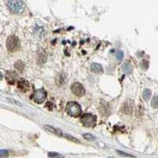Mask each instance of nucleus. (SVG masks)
<instances>
[{"label":"nucleus","mask_w":158,"mask_h":158,"mask_svg":"<svg viewBox=\"0 0 158 158\" xmlns=\"http://www.w3.org/2000/svg\"><path fill=\"white\" fill-rule=\"evenodd\" d=\"M84 138L88 141H94L95 139V137L92 134L89 133H85L83 135Z\"/></svg>","instance_id":"dca6fc26"},{"label":"nucleus","mask_w":158,"mask_h":158,"mask_svg":"<svg viewBox=\"0 0 158 158\" xmlns=\"http://www.w3.org/2000/svg\"><path fill=\"white\" fill-rule=\"evenodd\" d=\"M6 47L8 51L10 52L17 51L20 48V40L16 36H9L6 43Z\"/></svg>","instance_id":"f03ea898"},{"label":"nucleus","mask_w":158,"mask_h":158,"mask_svg":"<svg viewBox=\"0 0 158 158\" xmlns=\"http://www.w3.org/2000/svg\"><path fill=\"white\" fill-rule=\"evenodd\" d=\"M151 106L154 109H158V95L153 98L151 101Z\"/></svg>","instance_id":"4468645a"},{"label":"nucleus","mask_w":158,"mask_h":158,"mask_svg":"<svg viewBox=\"0 0 158 158\" xmlns=\"http://www.w3.org/2000/svg\"><path fill=\"white\" fill-rule=\"evenodd\" d=\"M66 110L68 114L73 117H78L82 113V110L78 103L73 101L67 103Z\"/></svg>","instance_id":"7ed1b4c3"},{"label":"nucleus","mask_w":158,"mask_h":158,"mask_svg":"<svg viewBox=\"0 0 158 158\" xmlns=\"http://www.w3.org/2000/svg\"><path fill=\"white\" fill-rule=\"evenodd\" d=\"M96 117L89 114H84L81 118V122L84 126L87 127H93L95 126Z\"/></svg>","instance_id":"20e7f679"},{"label":"nucleus","mask_w":158,"mask_h":158,"mask_svg":"<svg viewBox=\"0 0 158 158\" xmlns=\"http://www.w3.org/2000/svg\"><path fill=\"white\" fill-rule=\"evenodd\" d=\"M64 135V137H65L68 140L72 141V142L76 143H80V141H79L78 139H77V138L74 137L72 136H70V135H67V134H65V135Z\"/></svg>","instance_id":"f3484780"},{"label":"nucleus","mask_w":158,"mask_h":158,"mask_svg":"<svg viewBox=\"0 0 158 158\" xmlns=\"http://www.w3.org/2000/svg\"><path fill=\"white\" fill-rule=\"evenodd\" d=\"M117 152L121 156H124V157H131V158H135V156H133V155L131 154L127 153L125 152L124 151H121V150H117Z\"/></svg>","instance_id":"6ab92c4d"},{"label":"nucleus","mask_w":158,"mask_h":158,"mask_svg":"<svg viewBox=\"0 0 158 158\" xmlns=\"http://www.w3.org/2000/svg\"><path fill=\"white\" fill-rule=\"evenodd\" d=\"M9 155L8 150L6 149H1L0 150V156L1 158H6Z\"/></svg>","instance_id":"a211bd4d"},{"label":"nucleus","mask_w":158,"mask_h":158,"mask_svg":"<svg viewBox=\"0 0 158 158\" xmlns=\"http://www.w3.org/2000/svg\"><path fill=\"white\" fill-rule=\"evenodd\" d=\"M151 91L150 89H146L143 91V98L146 101H148L151 98Z\"/></svg>","instance_id":"9b49d317"},{"label":"nucleus","mask_w":158,"mask_h":158,"mask_svg":"<svg viewBox=\"0 0 158 158\" xmlns=\"http://www.w3.org/2000/svg\"><path fill=\"white\" fill-rule=\"evenodd\" d=\"M7 99L8 101H9L10 103H12V104L16 105L18 106L19 107H23V106L21 103L17 101L16 100L14 99L11 98H7Z\"/></svg>","instance_id":"aec40b11"},{"label":"nucleus","mask_w":158,"mask_h":158,"mask_svg":"<svg viewBox=\"0 0 158 158\" xmlns=\"http://www.w3.org/2000/svg\"><path fill=\"white\" fill-rule=\"evenodd\" d=\"M116 59L118 61H121L123 59V56H124V53L122 51H118L117 53H116Z\"/></svg>","instance_id":"412c9836"},{"label":"nucleus","mask_w":158,"mask_h":158,"mask_svg":"<svg viewBox=\"0 0 158 158\" xmlns=\"http://www.w3.org/2000/svg\"><path fill=\"white\" fill-rule=\"evenodd\" d=\"M17 77L18 75L15 72L9 71L6 73V79L10 84H14Z\"/></svg>","instance_id":"6e6552de"},{"label":"nucleus","mask_w":158,"mask_h":158,"mask_svg":"<svg viewBox=\"0 0 158 158\" xmlns=\"http://www.w3.org/2000/svg\"><path fill=\"white\" fill-rule=\"evenodd\" d=\"M48 156L50 157H55L56 156H59V153L57 152H50L48 153Z\"/></svg>","instance_id":"4be33fe9"},{"label":"nucleus","mask_w":158,"mask_h":158,"mask_svg":"<svg viewBox=\"0 0 158 158\" xmlns=\"http://www.w3.org/2000/svg\"><path fill=\"white\" fill-rule=\"evenodd\" d=\"M14 66L16 68V69H17L19 71L22 72L24 69V64L22 61L18 60L15 63Z\"/></svg>","instance_id":"ddd939ff"},{"label":"nucleus","mask_w":158,"mask_h":158,"mask_svg":"<svg viewBox=\"0 0 158 158\" xmlns=\"http://www.w3.org/2000/svg\"><path fill=\"white\" fill-rule=\"evenodd\" d=\"M6 5L10 11L14 14L21 13L24 9L23 2L20 0L7 1Z\"/></svg>","instance_id":"f257e3e1"},{"label":"nucleus","mask_w":158,"mask_h":158,"mask_svg":"<svg viewBox=\"0 0 158 158\" xmlns=\"http://www.w3.org/2000/svg\"><path fill=\"white\" fill-rule=\"evenodd\" d=\"M122 69L123 72L126 73V74H127V75L131 74L132 72V70L131 66L130 64H128V63H125V64H124L123 65Z\"/></svg>","instance_id":"f8f14e48"},{"label":"nucleus","mask_w":158,"mask_h":158,"mask_svg":"<svg viewBox=\"0 0 158 158\" xmlns=\"http://www.w3.org/2000/svg\"><path fill=\"white\" fill-rule=\"evenodd\" d=\"M72 91L77 96H82L85 94V89L84 86L79 82H74L72 84Z\"/></svg>","instance_id":"423d86ee"},{"label":"nucleus","mask_w":158,"mask_h":158,"mask_svg":"<svg viewBox=\"0 0 158 158\" xmlns=\"http://www.w3.org/2000/svg\"><path fill=\"white\" fill-rule=\"evenodd\" d=\"M40 54H39V61L40 62H44L45 61H46V54L45 52L44 51V50H41L40 51Z\"/></svg>","instance_id":"2eb2a0df"},{"label":"nucleus","mask_w":158,"mask_h":158,"mask_svg":"<svg viewBox=\"0 0 158 158\" xmlns=\"http://www.w3.org/2000/svg\"><path fill=\"white\" fill-rule=\"evenodd\" d=\"M92 71L95 73H99L103 71V68L100 64L97 63H93L91 65Z\"/></svg>","instance_id":"9d476101"},{"label":"nucleus","mask_w":158,"mask_h":158,"mask_svg":"<svg viewBox=\"0 0 158 158\" xmlns=\"http://www.w3.org/2000/svg\"><path fill=\"white\" fill-rule=\"evenodd\" d=\"M47 98V93L43 89H37L33 94V99L38 104H41L44 102Z\"/></svg>","instance_id":"39448f33"},{"label":"nucleus","mask_w":158,"mask_h":158,"mask_svg":"<svg viewBox=\"0 0 158 158\" xmlns=\"http://www.w3.org/2000/svg\"><path fill=\"white\" fill-rule=\"evenodd\" d=\"M18 87L22 92L25 93L28 90L29 86L28 82L25 79H21L19 80L18 82Z\"/></svg>","instance_id":"0eeeda50"},{"label":"nucleus","mask_w":158,"mask_h":158,"mask_svg":"<svg viewBox=\"0 0 158 158\" xmlns=\"http://www.w3.org/2000/svg\"><path fill=\"white\" fill-rule=\"evenodd\" d=\"M45 129L49 131L52 132V133H54L56 135H59V136H62V132L61 130L53 127V126H50V125H45L44 126Z\"/></svg>","instance_id":"1a4fd4ad"}]
</instances>
